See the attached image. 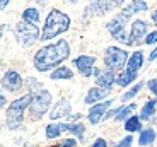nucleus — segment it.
I'll return each mask as SVG.
<instances>
[{
	"mask_svg": "<svg viewBox=\"0 0 157 147\" xmlns=\"http://www.w3.org/2000/svg\"><path fill=\"white\" fill-rule=\"evenodd\" d=\"M26 86H28V94H31V104H29V113L33 118H41L44 113L48 111V108L51 104V94L50 91L43 87V84L34 77H28L26 79Z\"/></svg>",
	"mask_w": 157,
	"mask_h": 147,
	"instance_id": "f03ea898",
	"label": "nucleus"
},
{
	"mask_svg": "<svg viewBox=\"0 0 157 147\" xmlns=\"http://www.w3.org/2000/svg\"><path fill=\"white\" fill-rule=\"evenodd\" d=\"M144 65V53L140 50L133 52L132 55L128 56V62H126V70H132V72H138Z\"/></svg>",
	"mask_w": 157,
	"mask_h": 147,
	"instance_id": "dca6fc26",
	"label": "nucleus"
},
{
	"mask_svg": "<svg viewBox=\"0 0 157 147\" xmlns=\"http://www.w3.org/2000/svg\"><path fill=\"white\" fill-rule=\"evenodd\" d=\"M155 108H157V99H149L144 106H142V111H140V115H138V118H140L142 122L150 120L152 115L155 113Z\"/></svg>",
	"mask_w": 157,
	"mask_h": 147,
	"instance_id": "a211bd4d",
	"label": "nucleus"
},
{
	"mask_svg": "<svg viewBox=\"0 0 157 147\" xmlns=\"http://www.w3.org/2000/svg\"><path fill=\"white\" fill-rule=\"evenodd\" d=\"M92 147H108V142H106V139H98L92 144Z\"/></svg>",
	"mask_w": 157,
	"mask_h": 147,
	"instance_id": "7c9ffc66",
	"label": "nucleus"
},
{
	"mask_svg": "<svg viewBox=\"0 0 157 147\" xmlns=\"http://www.w3.org/2000/svg\"><path fill=\"white\" fill-rule=\"evenodd\" d=\"M137 75H138V72L123 70V72H120V75H116V80H114V82H116L120 87H128L130 84L137 79Z\"/></svg>",
	"mask_w": 157,
	"mask_h": 147,
	"instance_id": "f3484780",
	"label": "nucleus"
},
{
	"mask_svg": "<svg viewBox=\"0 0 157 147\" xmlns=\"http://www.w3.org/2000/svg\"><path fill=\"white\" fill-rule=\"evenodd\" d=\"M132 144H133V137H132V135H126L125 139H121L114 147H132Z\"/></svg>",
	"mask_w": 157,
	"mask_h": 147,
	"instance_id": "bb28decb",
	"label": "nucleus"
},
{
	"mask_svg": "<svg viewBox=\"0 0 157 147\" xmlns=\"http://www.w3.org/2000/svg\"><path fill=\"white\" fill-rule=\"evenodd\" d=\"M147 87H149V91L152 92L154 96H157V79H150L149 82L145 84Z\"/></svg>",
	"mask_w": 157,
	"mask_h": 147,
	"instance_id": "c85d7f7f",
	"label": "nucleus"
},
{
	"mask_svg": "<svg viewBox=\"0 0 157 147\" xmlns=\"http://www.w3.org/2000/svg\"><path fill=\"white\" fill-rule=\"evenodd\" d=\"M145 10H149V4H147L145 0H133V2H130L126 7H123L121 10L118 12L116 17L123 24H126L132 19V16H135L137 12H145Z\"/></svg>",
	"mask_w": 157,
	"mask_h": 147,
	"instance_id": "6e6552de",
	"label": "nucleus"
},
{
	"mask_svg": "<svg viewBox=\"0 0 157 147\" xmlns=\"http://www.w3.org/2000/svg\"><path fill=\"white\" fill-rule=\"evenodd\" d=\"M14 36H16V40L19 44H22V46H31V44H34L39 40L41 33H39L36 24H29V22L21 21V22L16 24V28H14Z\"/></svg>",
	"mask_w": 157,
	"mask_h": 147,
	"instance_id": "39448f33",
	"label": "nucleus"
},
{
	"mask_svg": "<svg viewBox=\"0 0 157 147\" xmlns=\"http://www.w3.org/2000/svg\"><path fill=\"white\" fill-rule=\"evenodd\" d=\"M144 41H145V44H155L157 43V31H150L149 34L144 38Z\"/></svg>",
	"mask_w": 157,
	"mask_h": 147,
	"instance_id": "cd10ccee",
	"label": "nucleus"
},
{
	"mask_svg": "<svg viewBox=\"0 0 157 147\" xmlns=\"http://www.w3.org/2000/svg\"><path fill=\"white\" fill-rule=\"evenodd\" d=\"M155 130L154 128H145V130H140V137H138V144L142 147L145 145H150V144L155 140Z\"/></svg>",
	"mask_w": 157,
	"mask_h": 147,
	"instance_id": "412c9836",
	"label": "nucleus"
},
{
	"mask_svg": "<svg viewBox=\"0 0 157 147\" xmlns=\"http://www.w3.org/2000/svg\"><path fill=\"white\" fill-rule=\"evenodd\" d=\"M50 77L53 80H63V79L67 80V79H72V77H74V72L68 67H62V65H60V67H56L55 70L51 72Z\"/></svg>",
	"mask_w": 157,
	"mask_h": 147,
	"instance_id": "aec40b11",
	"label": "nucleus"
},
{
	"mask_svg": "<svg viewBox=\"0 0 157 147\" xmlns=\"http://www.w3.org/2000/svg\"><path fill=\"white\" fill-rule=\"evenodd\" d=\"M128 62V53L123 50V48L118 46H108L104 50V65H106L108 70H121L123 67Z\"/></svg>",
	"mask_w": 157,
	"mask_h": 147,
	"instance_id": "423d86ee",
	"label": "nucleus"
},
{
	"mask_svg": "<svg viewBox=\"0 0 157 147\" xmlns=\"http://www.w3.org/2000/svg\"><path fill=\"white\" fill-rule=\"evenodd\" d=\"M4 29H5V26L4 24H0V40H2V36H4Z\"/></svg>",
	"mask_w": 157,
	"mask_h": 147,
	"instance_id": "c9c22d12",
	"label": "nucleus"
},
{
	"mask_svg": "<svg viewBox=\"0 0 157 147\" xmlns=\"http://www.w3.org/2000/svg\"><path fill=\"white\" fill-rule=\"evenodd\" d=\"M63 132H70L77 137L78 140H84V133H86V127L82 123H62Z\"/></svg>",
	"mask_w": 157,
	"mask_h": 147,
	"instance_id": "6ab92c4d",
	"label": "nucleus"
},
{
	"mask_svg": "<svg viewBox=\"0 0 157 147\" xmlns=\"http://www.w3.org/2000/svg\"><path fill=\"white\" fill-rule=\"evenodd\" d=\"M111 92V89H102V87H90L89 91H87L86 94V99H84V103L86 104H96V103H101V99H104V98H108Z\"/></svg>",
	"mask_w": 157,
	"mask_h": 147,
	"instance_id": "ddd939ff",
	"label": "nucleus"
},
{
	"mask_svg": "<svg viewBox=\"0 0 157 147\" xmlns=\"http://www.w3.org/2000/svg\"><path fill=\"white\" fill-rule=\"evenodd\" d=\"M123 2H125V0H89V4H87V7H86V12H84V17L104 16L108 12L121 7Z\"/></svg>",
	"mask_w": 157,
	"mask_h": 147,
	"instance_id": "0eeeda50",
	"label": "nucleus"
},
{
	"mask_svg": "<svg viewBox=\"0 0 157 147\" xmlns=\"http://www.w3.org/2000/svg\"><path fill=\"white\" fill-rule=\"evenodd\" d=\"M48 147H58V145H48Z\"/></svg>",
	"mask_w": 157,
	"mask_h": 147,
	"instance_id": "e433bc0d",
	"label": "nucleus"
},
{
	"mask_svg": "<svg viewBox=\"0 0 157 147\" xmlns=\"http://www.w3.org/2000/svg\"><path fill=\"white\" fill-rule=\"evenodd\" d=\"M62 132H63L62 123H50V125H46L44 133H46V139H56V137L62 135Z\"/></svg>",
	"mask_w": 157,
	"mask_h": 147,
	"instance_id": "393cba45",
	"label": "nucleus"
},
{
	"mask_svg": "<svg viewBox=\"0 0 157 147\" xmlns=\"http://www.w3.org/2000/svg\"><path fill=\"white\" fill-rule=\"evenodd\" d=\"M22 21H24V22H29V24H36L39 21V10H38V9H34V7L24 9Z\"/></svg>",
	"mask_w": 157,
	"mask_h": 147,
	"instance_id": "4be33fe9",
	"label": "nucleus"
},
{
	"mask_svg": "<svg viewBox=\"0 0 157 147\" xmlns=\"http://www.w3.org/2000/svg\"><path fill=\"white\" fill-rule=\"evenodd\" d=\"M72 113V106L67 99H60L55 106L51 108L50 111V118L51 120H60V118H65V116H70Z\"/></svg>",
	"mask_w": 157,
	"mask_h": 147,
	"instance_id": "4468645a",
	"label": "nucleus"
},
{
	"mask_svg": "<svg viewBox=\"0 0 157 147\" xmlns=\"http://www.w3.org/2000/svg\"><path fill=\"white\" fill-rule=\"evenodd\" d=\"M10 4V0H0V10H4V9H7V5Z\"/></svg>",
	"mask_w": 157,
	"mask_h": 147,
	"instance_id": "72a5a7b5",
	"label": "nucleus"
},
{
	"mask_svg": "<svg viewBox=\"0 0 157 147\" xmlns=\"http://www.w3.org/2000/svg\"><path fill=\"white\" fill-rule=\"evenodd\" d=\"M0 84H2V87L7 89L9 92H19L21 89L24 87L22 77H21V74L16 72V70H7L5 72L4 77H2V80H0Z\"/></svg>",
	"mask_w": 157,
	"mask_h": 147,
	"instance_id": "1a4fd4ad",
	"label": "nucleus"
},
{
	"mask_svg": "<svg viewBox=\"0 0 157 147\" xmlns=\"http://www.w3.org/2000/svg\"><path fill=\"white\" fill-rule=\"evenodd\" d=\"M28 147H36V145H28Z\"/></svg>",
	"mask_w": 157,
	"mask_h": 147,
	"instance_id": "4c0bfd02",
	"label": "nucleus"
},
{
	"mask_svg": "<svg viewBox=\"0 0 157 147\" xmlns=\"http://www.w3.org/2000/svg\"><path fill=\"white\" fill-rule=\"evenodd\" d=\"M74 65L84 77H90L94 74V65H96V56L90 55H80L74 58Z\"/></svg>",
	"mask_w": 157,
	"mask_h": 147,
	"instance_id": "f8f14e48",
	"label": "nucleus"
},
{
	"mask_svg": "<svg viewBox=\"0 0 157 147\" xmlns=\"http://www.w3.org/2000/svg\"><path fill=\"white\" fill-rule=\"evenodd\" d=\"M144 86H145V84H144V82H138V84H135L133 87H130L128 91H126L125 94L121 96V101H123V103H126V101H130V99H133L135 96H137L138 92L142 91V87H144Z\"/></svg>",
	"mask_w": 157,
	"mask_h": 147,
	"instance_id": "a878e982",
	"label": "nucleus"
},
{
	"mask_svg": "<svg viewBox=\"0 0 157 147\" xmlns=\"http://www.w3.org/2000/svg\"><path fill=\"white\" fill-rule=\"evenodd\" d=\"M29 104H31V94H24L9 104L7 111H5V125L9 130H17L22 127L24 111L29 108Z\"/></svg>",
	"mask_w": 157,
	"mask_h": 147,
	"instance_id": "20e7f679",
	"label": "nucleus"
},
{
	"mask_svg": "<svg viewBox=\"0 0 157 147\" xmlns=\"http://www.w3.org/2000/svg\"><path fill=\"white\" fill-rule=\"evenodd\" d=\"M150 17H152V22L157 26V10H152V14H150Z\"/></svg>",
	"mask_w": 157,
	"mask_h": 147,
	"instance_id": "f704fd0d",
	"label": "nucleus"
},
{
	"mask_svg": "<svg viewBox=\"0 0 157 147\" xmlns=\"http://www.w3.org/2000/svg\"><path fill=\"white\" fill-rule=\"evenodd\" d=\"M5 104H7V98H5V96L2 94V92H0V110H4Z\"/></svg>",
	"mask_w": 157,
	"mask_h": 147,
	"instance_id": "2f4dec72",
	"label": "nucleus"
},
{
	"mask_svg": "<svg viewBox=\"0 0 157 147\" xmlns=\"http://www.w3.org/2000/svg\"><path fill=\"white\" fill-rule=\"evenodd\" d=\"M70 56V44L68 41L60 40L53 44L39 48L34 55V68L38 72H50L60 67L62 62Z\"/></svg>",
	"mask_w": 157,
	"mask_h": 147,
	"instance_id": "f257e3e1",
	"label": "nucleus"
},
{
	"mask_svg": "<svg viewBox=\"0 0 157 147\" xmlns=\"http://www.w3.org/2000/svg\"><path fill=\"white\" fill-rule=\"evenodd\" d=\"M137 110V104L132 103V104H126V106H120V113L114 116V122H123V120L130 118V113H133Z\"/></svg>",
	"mask_w": 157,
	"mask_h": 147,
	"instance_id": "b1692460",
	"label": "nucleus"
},
{
	"mask_svg": "<svg viewBox=\"0 0 157 147\" xmlns=\"http://www.w3.org/2000/svg\"><path fill=\"white\" fill-rule=\"evenodd\" d=\"M125 128L126 132H140L142 130V120L138 116H130L125 120Z\"/></svg>",
	"mask_w": 157,
	"mask_h": 147,
	"instance_id": "5701e85b",
	"label": "nucleus"
},
{
	"mask_svg": "<svg viewBox=\"0 0 157 147\" xmlns=\"http://www.w3.org/2000/svg\"><path fill=\"white\" fill-rule=\"evenodd\" d=\"M68 28H70V17L65 12L58 10V9H51L50 14L46 16V21H44V26H43V31H41L39 40L50 41L53 38H56V36L67 33Z\"/></svg>",
	"mask_w": 157,
	"mask_h": 147,
	"instance_id": "7ed1b4c3",
	"label": "nucleus"
},
{
	"mask_svg": "<svg viewBox=\"0 0 157 147\" xmlns=\"http://www.w3.org/2000/svg\"><path fill=\"white\" fill-rule=\"evenodd\" d=\"M149 34V24L145 21L142 19H137L132 22V28L128 31V36H130V46H133V44L140 43L145 36Z\"/></svg>",
	"mask_w": 157,
	"mask_h": 147,
	"instance_id": "9d476101",
	"label": "nucleus"
},
{
	"mask_svg": "<svg viewBox=\"0 0 157 147\" xmlns=\"http://www.w3.org/2000/svg\"><path fill=\"white\" fill-rule=\"evenodd\" d=\"M111 104H113V99H104V101H101V103L92 104L90 110H89V113H87V118H89L90 123L98 125L99 122L104 118V115L108 113V110L111 108Z\"/></svg>",
	"mask_w": 157,
	"mask_h": 147,
	"instance_id": "9b49d317",
	"label": "nucleus"
},
{
	"mask_svg": "<svg viewBox=\"0 0 157 147\" xmlns=\"http://www.w3.org/2000/svg\"><path fill=\"white\" fill-rule=\"evenodd\" d=\"M155 58H157V46L154 48L152 52H150V55H149V60H150V62H154Z\"/></svg>",
	"mask_w": 157,
	"mask_h": 147,
	"instance_id": "473e14b6",
	"label": "nucleus"
},
{
	"mask_svg": "<svg viewBox=\"0 0 157 147\" xmlns=\"http://www.w3.org/2000/svg\"><path fill=\"white\" fill-rule=\"evenodd\" d=\"M75 144H77V140H75V139H63L62 142H60L58 147H75Z\"/></svg>",
	"mask_w": 157,
	"mask_h": 147,
	"instance_id": "c756f323",
	"label": "nucleus"
},
{
	"mask_svg": "<svg viewBox=\"0 0 157 147\" xmlns=\"http://www.w3.org/2000/svg\"><path fill=\"white\" fill-rule=\"evenodd\" d=\"M116 80V75H114L113 70H101L99 72V75L96 77V86L98 87H102V89H111V86L114 84Z\"/></svg>",
	"mask_w": 157,
	"mask_h": 147,
	"instance_id": "2eb2a0df",
	"label": "nucleus"
}]
</instances>
